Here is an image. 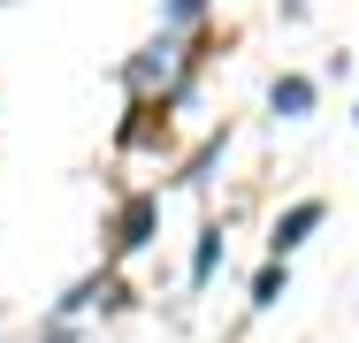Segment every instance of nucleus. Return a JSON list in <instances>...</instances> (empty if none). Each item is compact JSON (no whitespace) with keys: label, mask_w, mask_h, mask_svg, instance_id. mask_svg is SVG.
Returning a JSON list of instances; mask_svg holds the SVG:
<instances>
[{"label":"nucleus","mask_w":359,"mask_h":343,"mask_svg":"<svg viewBox=\"0 0 359 343\" xmlns=\"http://www.w3.org/2000/svg\"><path fill=\"white\" fill-rule=\"evenodd\" d=\"M306 229H321V206L306 199V206H290L283 221H276V252H290V244H306Z\"/></svg>","instance_id":"nucleus-1"},{"label":"nucleus","mask_w":359,"mask_h":343,"mask_svg":"<svg viewBox=\"0 0 359 343\" xmlns=\"http://www.w3.org/2000/svg\"><path fill=\"white\" fill-rule=\"evenodd\" d=\"M145 229H153V199H130V206H123V237H115V244H123V252H138Z\"/></svg>","instance_id":"nucleus-2"},{"label":"nucleus","mask_w":359,"mask_h":343,"mask_svg":"<svg viewBox=\"0 0 359 343\" xmlns=\"http://www.w3.org/2000/svg\"><path fill=\"white\" fill-rule=\"evenodd\" d=\"M276 107H283V115H306V107H313V84H298V76L276 84Z\"/></svg>","instance_id":"nucleus-3"},{"label":"nucleus","mask_w":359,"mask_h":343,"mask_svg":"<svg viewBox=\"0 0 359 343\" xmlns=\"http://www.w3.org/2000/svg\"><path fill=\"white\" fill-rule=\"evenodd\" d=\"M215 260H222V229H207V237H199V260H191V282H207Z\"/></svg>","instance_id":"nucleus-4"},{"label":"nucleus","mask_w":359,"mask_h":343,"mask_svg":"<svg viewBox=\"0 0 359 343\" xmlns=\"http://www.w3.org/2000/svg\"><path fill=\"white\" fill-rule=\"evenodd\" d=\"M276 290H283V267H260V282H252V298H260V305H276Z\"/></svg>","instance_id":"nucleus-5"}]
</instances>
